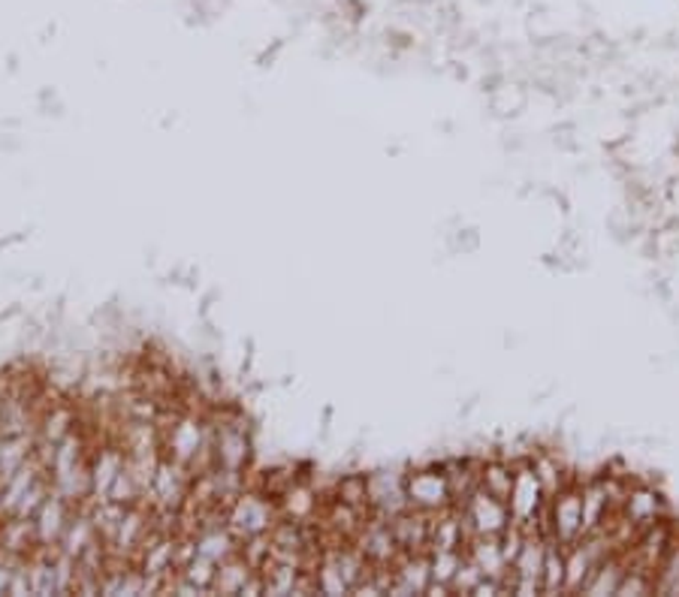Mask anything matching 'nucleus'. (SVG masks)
Wrapping results in <instances>:
<instances>
[{
	"label": "nucleus",
	"instance_id": "2eb2a0df",
	"mask_svg": "<svg viewBox=\"0 0 679 597\" xmlns=\"http://www.w3.org/2000/svg\"><path fill=\"white\" fill-rule=\"evenodd\" d=\"M511 485H514V461L483 459V465H480V489L483 492L507 501L511 497Z\"/></svg>",
	"mask_w": 679,
	"mask_h": 597
},
{
	"label": "nucleus",
	"instance_id": "412c9836",
	"mask_svg": "<svg viewBox=\"0 0 679 597\" xmlns=\"http://www.w3.org/2000/svg\"><path fill=\"white\" fill-rule=\"evenodd\" d=\"M550 142H553L559 151H565V154H580V151H583V139H580L577 125H571V121L553 127Z\"/></svg>",
	"mask_w": 679,
	"mask_h": 597
},
{
	"label": "nucleus",
	"instance_id": "423d86ee",
	"mask_svg": "<svg viewBox=\"0 0 679 597\" xmlns=\"http://www.w3.org/2000/svg\"><path fill=\"white\" fill-rule=\"evenodd\" d=\"M619 516L631 525V528H646V525L658 523L670 516V507H667V497L662 489H655L649 483H641V480H631L629 495L619 507Z\"/></svg>",
	"mask_w": 679,
	"mask_h": 597
},
{
	"label": "nucleus",
	"instance_id": "4be33fe9",
	"mask_svg": "<svg viewBox=\"0 0 679 597\" xmlns=\"http://www.w3.org/2000/svg\"><path fill=\"white\" fill-rule=\"evenodd\" d=\"M478 245H480L478 230H456V236H453V248L463 250V254H471V250H478Z\"/></svg>",
	"mask_w": 679,
	"mask_h": 597
},
{
	"label": "nucleus",
	"instance_id": "1a4fd4ad",
	"mask_svg": "<svg viewBox=\"0 0 679 597\" xmlns=\"http://www.w3.org/2000/svg\"><path fill=\"white\" fill-rule=\"evenodd\" d=\"M387 523H390L393 537H396V543H399L402 552H429V523H432L429 513L408 507V511L393 516Z\"/></svg>",
	"mask_w": 679,
	"mask_h": 597
},
{
	"label": "nucleus",
	"instance_id": "7ed1b4c3",
	"mask_svg": "<svg viewBox=\"0 0 679 597\" xmlns=\"http://www.w3.org/2000/svg\"><path fill=\"white\" fill-rule=\"evenodd\" d=\"M405 495H408V507L411 511L429 513H444L453 507L450 483H447V473L438 465H423V468H411L405 471Z\"/></svg>",
	"mask_w": 679,
	"mask_h": 597
},
{
	"label": "nucleus",
	"instance_id": "f257e3e1",
	"mask_svg": "<svg viewBox=\"0 0 679 597\" xmlns=\"http://www.w3.org/2000/svg\"><path fill=\"white\" fill-rule=\"evenodd\" d=\"M278 523H281L278 501L260 492L257 485L242 489L239 495L233 497V504L226 507V528L233 531L239 543L251 540V537L269 535Z\"/></svg>",
	"mask_w": 679,
	"mask_h": 597
},
{
	"label": "nucleus",
	"instance_id": "20e7f679",
	"mask_svg": "<svg viewBox=\"0 0 679 597\" xmlns=\"http://www.w3.org/2000/svg\"><path fill=\"white\" fill-rule=\"evenodd\" d=\"M507 507H511V519L516 525H523V528H535L538 516L547 507V492H543L541 480H538L528 456L514 461V485H511Z\"/></svg>",
	"mask_w": 679,
	"mask_h": 597
},
{
	"label": "nucleus",
	"instance_id": "ddd939ff",
	"mask_svg": "<svg viewBox=\"0 0 679 597\" xmlns=\"http://www.w3.org/2000/svg\"><path fill=\"white\" fill-rule=\"evenodd\" d=\"M466 552L471 555V561L478 564L480 571H483V576H492V580H507L511 564L504 561L499 537H471Z\"/></svg>",
	"mask_w": 679,
	"mask_h": 597
},
{
	"label": "nucleus",
	"instance_id": "39448f33",
	"mask_svg": "<svg viewBox=\"0 0 679 597\" xmlns=\"http://www.w3.org/2000/svg\"><path fill=\"white\" fill-rule=\"evenodd\" d=\"M456 511L463 513V523H466L468 535L471 537H499L507 525L514 523V519H511L507 501L490 495V492H483V489H478V492L468 497L463 507H456Z\"/></svg>",
	"mask_w": 679,
	"mask_h": 597
},
{
	"label": "nucleus",
	"instance_id": "a211bd4d",
	"mask_svg": "<svg viewBox=\"0 0 679 597\" xmlns=\"http://www.w3.org/2000/svg\"><path fill=\"white\" fill-rule=\"evenodd\" d=\"M655 595L679 597V540L667 549V555L655 571Z\"/></svg>",
	"mask_w": 679,
	"mask_h": 597
},
{
	"label": "nucleus",
	"instance_id": "f8f14e48",
	"mask_svg": "<svg viewBox=\"0 0 679 597\" xmlns=\"http://www.w3.org/2000/svg\"><path fill=\"white\" fill-rule=\"evenodd\" d=\"M625 571H629V555H625V552H613V555H607V559L598 564V571L592 573V580L586 583V588H583V595L617 597L619 583H622Z\"/></svg>",
	"mask_w": 679,
	"mask_h": 597
},
{
	"label": "nucleus",
	"instance_id": "0eeeda50",
	"mask_svg": "<svg viewBox=\"0 0 679 597\" xmlns=\"http://www.w3.org/2000/svg\"><path fill=\"white\" fill-rule=\"evenodd\" d=\"M368 477V497H372V513L393 519L408 511V495H405V471H372Z\"/></svg>",
	"mask_w": 679,
	"mask_h": 597
},
{
	"label": "nucleus",
	"instance_id": "9b49d317",
	"mask_svg": "<svg viewBox=\"0 0 679 597\" xmlns=\"http://www.w3.org/2000/svg\"><path fill=\"white\" fill-rule=\"evenodd\" d=\"M528 461L541 480L543 492L547 497H553L555 492H562L567 485H574V477H571V468H565V461L559 459L550 449H538V453H528Z\"/></svg>",
	"mask_w": 679,
	"mask_h": 597
},
{
	"label": "nucleus",
	"instance_id": "9d476101",
	"mask_svg": "<svg viewBox=\"0 0 679 597\" xmlns=\"http://www.w3.org/2000/svg\"><path fill=\"white\" fill-rule=\"evenodd\" d=\"M487 106L495 121H514L516 115L526 113L528 106V85L519 79H504L502 85L487 94Z\"/></svg>",
	"mask_w": 679,
	"mask_h": 597
},
{
	"label": "nucleus",
	"instance_id": "f03ea898",
	"mask_svg": "<svg viewBox=\"0 0 679 597\" xmlns=\"http://www.w3.org/2000/svg\"><path fill=\"white\" fill-rule=\"evenodd\" d=\"M541 535H547L550 540H559L562 547H571L577 543L580 537L586 535L583 528V501H580V485H567L562 492H555L553 497H547V507L538 516V525H535Z\"/></svg>",
	"mask_w": 679,
	"mask_h": 597
},
{
	"label": "nucleus",
	"instance_id": "6e6552de",
	"mask_svg": "<svg viewBox=\"0 0 679 597\" xmlns=\"http://www.w3.org/2000/svg\"><path fill=\"white\" fill-rule=\"evenodd\" d=\"M580 485V501H583V528L586 535L595 528H610V523L617 519V507L607 495V483H604V473H595L586 483Z\"/></svg>",
	"mask_w": 679,
	"mask_h": 597
},
{
	"label": "nucleus",
	"instance_id": "4468645a",
	"mask_svg": "<svg viewBox=\"0 0 679 597\" xmlns=\"http://www.w3.org/2000/svg\"><path fill=\"white\" fill-rule=\"evenodd\" d=\"M251 573H254L251 564L242 559V552H236L233 559H226L224 564H218L212 595H242V588H245Z\"/></svg>",
	"mask_w": 679,
	"mask_h": 597
},
{
	"label": "nucleus",
	"instance_id": "6ab92c4d",
	"mask_svg": "<svg viewBox=\"0 0 679 597\" xmlns=\"http://www.w3.org/2000/svg\"><path fill=\"white\" fill-rule=\"evenodd\" d=\"M643 595H655V573L629 561V571H625L622 583H619L617 597H643Z\"/></svg>",
	"mask_w": 679,
	"mask_h": 597
},
{
	"label": "nucleus",
	"instance_id": "aec40b11",
	"mask_svg": "<svg viewBox=\"0 0 679 597\" xmlns=\"http://www.w3.org/2000/svg\"><path fill=\"white\" fill-rule=\"evenodd\" d=\"M483 580V571H480L478 564L471 561V555L468 552H463V561H459V571H456V576H453V595H471L475 588H478V583Z\"/></svg>",
	"mask_w": 679,
	"mask_h": 597
},
{
	"label": "nucleus",
	"instance_id": "f3484780",
	"mask_svg": "<svg viewBox=\"0 0 679 597\" xmlns=\"http://www.w3.org/2000/svg\"><path fill=\"white\" fill-rule=\"evenodd\" d=\"M332 495L344 501V504H351L356 511L363 513H372V497H368V477L365 473H348V477H341L339 483L332 485Z\"/></svg>",
	"mask_w": 679,
	"mask_h": 597
},
{
	"label": "nucleus",
	"instance_id": "dca6fc26",
	"mask_svg": "<svg viewBox=\"0 0 679 597\" xmlns=\"http://www.w3.org/2000/svg\"><path fill=\"white\" fill-rule=\"evenodd\" d=\"M565 555L567 547H562L559 540L547 543V559H543V597L565 595Z\"/></svg>",
	"mask_w": 679,
	"mask_h": 597
}]
</instances>
